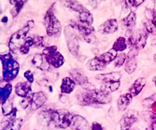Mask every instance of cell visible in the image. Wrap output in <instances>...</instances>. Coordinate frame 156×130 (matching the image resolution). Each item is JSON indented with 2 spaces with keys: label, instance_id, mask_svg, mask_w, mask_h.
I'll list each match as a JSON object with an SVG mask.
<instances>
[{
  "label": "cell",
  "instance_id": "6da1fadb",
  "mask_svg": "<svg viewBox=\"0 0 156 130\" xmlns=\"http://www.w3.org/2000/svg\"><path fill=\"white\" fill-rule=\"evenodd\" d=\"M76 96L78 103L82 106L97 107L98 105L108 104L112 101L111 93L104 88L91 90L83 89V91L78 92Z\"/></svg>",
  "mask_w": 156,
  "mask_h": 130
},
{
  "label": "cell",
  "instance_id": "7a4b0ae2",
  "mask_svg": "<svg viewBox=\"0 0 156 130\" xmlns=\"http://www.w3.org/2000/svg\"><path fill=\"white\" fill-rule=\"evenodd\" d=\"M43 117L48 118V121L53 123L60 129H66L71 125L73 114L62 109H47L42 111Z\"/></svg>",
  "mask_w": 156,
  "mask_h": 130
},
{
  "label": "cell",
  "instance_id": "3957f363",
  "mask_svg": "<svg viewBox=\"0 0 156 130\" xmlns=\"http://www.w3.org/2000/svg\"><path fill=\"white\" fill-rule=\"evenodd\" d=\"M11 51L0 56L2 65V80L10 82L17 77L20 72V64L12 56Z\"/></svg>",
  "mask_w": 156,
  "mask_h": 130
},
{
  "label": "cell",
  "instance_id": "277c9868",
  "mask_svg": "<svg viewBox=\"0 0 156 130\" xmlns=\"http://www.w3.org/2000/svg\"><path fill=\"white\" fill-rule=\"evenodd\" d=\"M76 32L79 39L89 44L96 45L98 39L94 35V28L91 25L81 22L80 20H69V24Z\"/></svg>",
  "mask_w": 156,
  "mask_h": 130
},
{
  "label": "cell",
  "instance_id": "5b68a950",
  "mask_svg": "<svg viewBox=\"0 0 156 130\" xmlns=\"http://www.w3.org/2000/svg\"><path fill=\"white\" fill-rule=\"evenodd\" d=\"M55 2L51 4L45 13L44 17V24L48 36L58 38L60 36L62 32V25L55 14Z\"/></svg>",
  "mask_w": 156,
  "mask_h": 130
},
{
  "label": "cell",
  "instance_id": "8992f818",
  "mask_svg": "<svg viewBox=\"0 0 156 130\" xmlns=\"http://www.w3.org/2000/svg\"><path fill=\"white\" fill-rule=\"evenodd\" d=\"M34 27V20H30L21 29H20L17 32H15L14 34H12L9 39V43H8L9 51H11L12 53H16V52L19 51L20 47L23 46L25 40L27 39V35L28 32Z\"/></svg>",
  "mask_w": 156,
  "mask_h": 130
},
{
  "label": "cell",
  "instance_id": "52a82bcc",
  "mask_svg": "<svg viewBox=\"0 0 156 130\" xmlns=\"http://www.w3.org/2000/svg\"><path fill=\"white\" fill-rule=\"evenodd\" d=\"M64 35L66 39V43L67 45L68 50L71 54L75 57L76 59L81 61L82 56L80 54V45H79V38H78L76 32L70 25H67L64 28Z\"/></svg>",
  "mask_w": 156,
  "mask_h": 130
},
{
  "label": "cell",
  "instance_id": "ba28073f",
  "mask_svg": "<svg viewBox=\"0 0 156 130\" xmlns=\"http://www.w3.org/2000/svg\"><path fill=\"white\" fill-rule=\"evenodd\" d=\"M42 54L48 64L54 68H59L65 62L64 57L59 52L57 51L56 46H49L43 50Z\"/></svg>",
  "mask_w": 156,
  "mask_h": 130
},
{
  "label": "cell",
  "instance_id": "9c48e42d",
  "mask_svg": "<svg viewBox=\"0 0 156 130\" xmlns=\"http://www.w3.org/2000/svg\"><path fill=\"white\" fill-rule=\"evenodd\" d=\"M69 75L70 78H72L76 82V85L80 86L83 89L91 90L94 89V86L90 83L83 70L80 68H72L69 71Z\"/></svg>",
  "mask_w": 156,
  "mask_h": 130
},
{
  "label": "cell",
  "instance_id": "30bf717a",
  "mask_svg": "<svg viewBox=\"0 0 156 130\" xmlns=\"http://www.w3.org/2000/svg\"><path fill=\"white\" fill-rule=\"evenodd\" d=\"M148 33L145 30H140L136 33H131L129 35L127 41V46L131 47H135L138 50H142L145 47L147 44Z\"/></svg>",
  "mask_w": 156,
  "mask_h": 130
},
{
  "label": "cell",
  "instance_id": "8fae6325",
  "mask_svg": "<svg viewBox=\"0 0 156 130\" xmlns=\"http://www.w3.org/2000/svg\"><path fill=\"white\" fill-rule=\"evenodd\" d=\"M139 112L137 110H129L126 111L121 118L119 126L121 130H130L138 119Z\"/></svg>",
  "mask_w": 156,
  "mask_h": 130
},
{
  "label": "cell",
  "instance_id": "7c38bea8",
  "mask_svg": "<svg viewBox=\"0 0 156 130\" xmlns=\"http://www.w3.org/2000/svg\"><path fill=\"white\" fill-rule=\"evenodd\" d=\"M48 100L46 93L43 91H39L30 95V109L32 110H36L44 106Z\"/></svg>",
  "mask_w": 156,
  "mask_h": 130
},
{
  "label": "cell",
  "instance_id": "4fadbf2b",
  "mask_svg": "<svg viewBox=\"0 0 156 130\" xmlns=\"http://www.w3.org/2000/svg\"><path fill=\"white\" fill-rule=\"evenodd\" d=\"M70 127L73 130H90L91 125L84 117L79 114H73Z\"/></svg>",
  "mask_w": 156,
  "mask_h": 130
},
{
  "label": "cell",
  "instance_id": "5bb4252c",
  "mask_svg": "<svg viewBox=\"0 0 156 130\" xmlns=\"http://www.w3.org/2000/svg\"><path fill=\"white\" fill-rule=\"evenodd\" d=\"M31 64H33V66L41 71H49L51 68V65L48 64L42 54H34L32 57Z\"/></svg>",
  "mask_w": 156,
  "mask_h": 130
},
{
  "label": "cell",
  "instance_id": "9a60e30c",
  "mask_svg": "<svg viewBox=\"0 0 156 130\" xmlns=\"http://www.w3.org/2000/svg\"><path fill=\"white\" fill-rule=\"evenodd\" d=\"M118 21L115 19H109L98 27V32L101 35L113 34L118 30Z\"/></svg>",
  "mask_w": 156,
  "mask_h": 130
},
{
  "label": "cell",
  "instance_id": "2e32d148",
  "mask_svg": "<svg viewBox=\"0 0 156 130\" xmlns=\"http://www.w3.org/2000/svg\"><path fill=\"white\" fill-rule=\"evenodd\" d=\"M31 84L28 82H18L15 86V93L18 96L22 98H26L31 94Z\"/></svg>",
  "mask_w": 156,
  "mask_h": 130
},
{
  "label": "cell",
  "instance_id": "e0dca14e",
  "mask_svg": "<svg viewBox=\"0 0 156 130\" xmlns=\"http://www.w3.org/2000/svg\"><path fill=\"white\" fill-rule=\"evenodd\" d=\"M121 73L119 71H112L108 73L99 74L95 76V79L97 80L104 83H109V82H114L120 81L121 79Z\"/></svg>",
  "mask_w": 156,
  "mask_h": 130
},
{
  "label": "cell",
  "instance_id": "ac0fdd59",
  "mask_svg": "<svg viewBox=\"0 0 156 130\" xmlns=\"http://www.w3.org/2000/svg\"><path fill=\"white\" fill-rule=\"evenodd\" d=\"M146 83L147 80L144 78H139L136 79L128 89V93H130L133 96H138L146 86Z\"/></svg>",
  "mask_w": 156,
  "mask_h": 130
},
{
  "label": "cell",
  "instance_id": "d6986e66",
  "mask_svg": "<svg viewBox=\"0 0 156 130\" xmlns=\"http://www.w3.org/2000/svg\"><path fill=\"white\" fill-rule=\"evenodd\" d=\"M76 82L70 77H65L62 80V83L60 86V90L62 93L65 94H70L73 93L76 87Z\"/></svg>",
  "mask_w": 156,
  "mask_h": 130
},
{
  "label": "cell",
  "instance_id": "ffe728a7",
  "mask_svg": "<svg viewBox=\"0 0 156 130\" xmlns=\"http://www.w3.org/2000/svg\"><path fill=\"white\" fill-rule=\"evenodd\" d=\"M133 96L129 93H126L125 94H122L119 96L116 101L117 108L119 111H124L126 110L128 106L130 104Z\"/></svg>",
  "mask_w": 156,
  "mask_h": 130
},
{
  "label": "cell",
  "instance_id": "44dd1931",
  "mask_svg": "<svg viewBox=\"0 0 156 130\" xmlns=\"http://www.w3.org/2000/svg\"><path fill=\"white\" fill-rule=\"evenodd\" d=\"M16 114H17V109L16 107L7 115H5L1 121V130H6L12 125V124L16 119Z\"/></svg>",
  "mask_w": 156,
  "mask_h": 130
},
{
  "label": "cell",
  "instance_id": "7402d4cb",
  "mask_svg": "<svg viewBox=\"0 0 156 130\" xmlns=\"http://www.w3.org/2000/svg\"><path fill=\"white\" fill-rule=\"evenodd\" d=\"M87 68L89 70V71H102V70L105 69L106 68V65H105L102 61H101L98 56L94 57L92 59L89 60L87 61Z\"/></svg>",
  "mask_w": 156,
  "mask_h": 130
},
{
  "label": "cell",
  "instance_id": "603a6c76",
  "mask_svg": "<svg viewBox=\"0 0 156 130\" xmlns=\"http://www.w3.org/2000/svg\"><path fill=\"white\" fill-rule=\"evenodd\" d=\"M60 2L69 9L77 13L78 14L86 9L77 0H60Z\"/></svg>",
  "mask_w": 156,
  "mask_h": 130
},
{
  "label": "cell",
  "instance_id": "cb8c5ba5",
  "mask_svg": "<svg viewBox=\"0 0 156 130\" xmlns=\"http://www.w3.org/2000/svg\"><path fill=\"white\" fill-rule=\"evenodd\" d=\"M12 91V84L9 82H5L4 86L1 85L0 87V100H1V103H5V101L9 99L11 93Z\"/></svg>",
  "mask_w": 156,
  "mask_h": 130
},
{
  "label": "cell",
  "instance_id": "d4e9b609",
  "mask_svg": "<svg viewBox=\"0 0 156 130\" xmlns=\"http://www.w3.org/2000/svg\"><path fill=\"white\" fill-rule=\"evenodd\" d=\"M136 14L134 12H130L127 16L122 19V24L127 29V32H129L130 34L132 33V30L134 28L136 25Z\"/></svg>",
  "mask_w": 156,
  "mask_h": 130
},
{
  "label": "cell",
  "instance_id": "484cf974",
  "mask_svg": "<svg viewBox=\"0 0 156 130\" xmlns=\"http://www.w3.org/2000/svg\"><path fill=\"white\" fill-rule=\"evenodd\" d=\"M117 54H118V53L112 48L111 50L107 51L106 53H104V54L98 56V57H99L100 59H101V61H102L106 66H108V64H111L112 61H115V57L118 55Z\"/></svg>",
  "mask_w": 156,
  "mask_h": 130
},
{
  "label": "cell",
  "instance_id": "4316f807",
  "mask_svg": "<svg viewBox=\"0 0 156 130\" xmlns=\"http://www.w3.org/2000/svg\"><path fill=\"white\" fill-rule=\"evenodd\" d=\"M127 41H126V38L124 37H119L115 41L112 46V49L118 53H122L127 48Z\"/></svg>",
  "mask_w": 156,
  "mask_h": 130
},
{
  "label": "cell",
  "instance_id": "83f0119b",
  "mask_svg": "<svg viewBox=\"0 0 156 130\" xmlns=\"http://www.w3.org/2000/svg\"><path fill=\"white\" fill-rule=\"evenodd\" d=\"M34 46L36 48H46L49 46V40L45 36L35 35L34 38Z\"/></svg>",
  "mask_w": 156,
  "mask_h": 130
},
{
  "label": "cell",
  "instance_id": "f1b7e54d",
  "mask_svg": "<svg viewBox=\"0 0 156 130\" xmlns=\"http://www.w3.org/2000/svg\"><path fill=\"white\" fill-rule=\"evenodd\" d=\"M78 19L81 22H83V23L87 24L88 25H91L94 22V18H93L92 14L87 9H85L83 12L78 14Z\"/></svg>",
  "mask_w": 156,
  "mask_h": 130
},
{
  "label": "cell",
  "instance_id": "f546056e",
  "mask_svg": "<svg viewBox=\"0 0 156 130\" xmlns=\"http://www.w3.org/2000/svg\"><path fill=\"white\" fill-rule=\"evenodd\" d=\"M142 106L145 108L152 109L153 111L156 112V93L144 99L142 101Z\"/></svg>",
  "mask_w": 156,
  "mask_h": 130
},
{
  "label": "cell",
  "instance_id": "4dcf8cb0",
  "mask_svg": "<svg viewBox=\"0 0 156 130\" xmlns=\"http://www.w3.org/2000/svg\"><path fill=\"white\" fill-rule=\"evenodd\" d=\"M137 67V61L136 58H127L125 63L124 70L127 74L131 75L136 71Z\"/></svg>",
  "mask_w": 156,
  "mask_h": 130
},
{
  "label": "cell",
  "instance_id": "1f68e13d",
  "mask_svg": "<svg viewBox=\"0 0 156 130\" xmlns=\"http://www.w3.org/2000/svg\"><path fill=\"white\" fill-rule=\"evenodd\" d=\"M32 46H34V39L31 37H27L23 46L20 49V54H22V55H27L30 52V48Z\"/></svg>",
  "mask_w": 156,
  "mask_h": 130
},
{
  "label": "cell",
  "instance_id": "d6a6232c",
  "mask_svg": "<svg viewBox=\"0 0 156 130\" xmlns=\"http://www.w3.org/2000/svg\"><path fill=\"white\" fill-rule=\"evenodd\" d=\"M142 117L150 125H156V112L153 110H144L142 112Z\"/></svg>",
  "mask_w": 156,
  "mask_h": 130
},
{
  "label": "cell",
  "instance_id": "836d02e7",
  "mask_svg": "<svg viewBox=\"0 0 156 130\" xmlns=\"http://www.w3.org/2000/svg\"><path fill=\"white\" fill-rule=\"evenodd\" d=\"M27 2H28V0H18L16 3L14 5V6H13V8L10 10V13L12 17H16L19 14L20 12L23 9V6Z\"/></svg>",
  "mask_w": 156,
  "mask_h": 130
},
{
  "label": "cell",
  "instance_id": "e575fe53",
  "mask_svg": "<svg viewBox=\"0 0 156 130\" xmlns=\"http://www.w3.org/2000/svg\"><path fill=\"white\" fill-rule=\"evenodd\" d=\"M2 104V113L4 116L7 115L9 113L13 110V103H12V100L9 99L5 103H1Z\"/></svg>",
  "mask_w": 156,
  "mask_h": 130
},
{
  "label": "cell",
  "instance_id": "d590c367",
  "mask_svg": "<svg viewBox=\"0 0 156 130\" xmlns=\"http://www.w3.org/2000/svg\"><path fill=\"white\" fill-rule=\"evenodd\" d=\"M126 60H127V56H126V54L125 53H120L119 55H117L115 61H113L114 65H115V68H121L122 65H124Z\"/></svg>",
  "mask_w": 156,
  "mask_h": 130
},
{
  "label": "cell",
  "instance_id": "8d00e7d4",
  "mask_svg": "<svg viewBox=\"0 0 156 130\" xmlns=\"http://www.w3.org/2000/svg\"><path fill=\"white\" fill-rule=\"evenodd\" d=\"M143 24H144V30L148 33V34L151 35H156V27L154 26V24H153V22L151 20H147L146 19L144 22H143Z\"/></svg>",
  "mask_w": 156,
  "mask_h": 130
},
{
  "label": "cell",
  "instance_id": "74e56055",
  "mask_svg": "<svg viewBox=\"0 0 156 130\" xmlns=\"http://www.w3.org/2000/svg\"><path fill=\"white\" fill-rule=\"evenodd\" d=\"M119 87H120V81L103 84V88L109 91L110 93L115 92V91L119 89Z\"/></svg>",
  "mask_w": 156,
  "mask_h": 130
},
{
  "label": "cell",
  "instance_id": "f35d334b",
  "mask_svg": "<svg viewBox=\"0 0 156 130\" xmlns=\"http://www.w3.org/2000/svg\"><path fill=\"white\" fill-rule=\"evenodd\" d=\"M23 118H18L15 120V121L12 124L10 127L6 130H20L23 125Z\"/></svg>",
  "mask_w": 156,
  "mask_h": 130
},
{
  "label": "cell",
  "instance_id": "ab89813d",
  "mask_svg": "<svg viewBox=\"0 0 156 130\" xmlns=\"http://www.w3.org/2000/svg\"><path fill=\"white\" fill-rule=\"evenodd\" d=\"M23 76L26 79L27 82H28L29 83L32 84L34 82V73L31 71H30V70H27V71H25L24 73H23Z\"/></svg>",
  "mask_w": 156,
  "mask_h": 130
},
{
  "label": "cell",
  "instance_id": "60d3db41",
  "mask_svg": "<svg viewBox=\"0 0 156 130\" xmlns=\"http://www.w3.org/2000/svg\"><path fill=\"white\" fill-rule=\"evenodd\" d=\"M30 95L27 96V97H26V98L22 99V100L20 103V106H21L23 109H27L28 107H30Z\"/></svg>",
  "mask_w": 156,
  "mask_h": 130
},
{
  "label": "cell",
  "instance_id": "b9f144b4",
  "mask_svg": "<svg viewBox=\"0 0 156 130\" xmlns=\"http://www.w3.org/2000/svg\"><path fill=\"white\" fill-rule=\"evenodd\" d=\"M138 54L139 50L137 49H136L135 47H131L126 56H127V58H136Z\"/></svg>",
  "mask_w": 156,
  "mask_h": 130
},
{
  "label": "cell",
  "instance_id": "7bdbcfd3",
  "mask_svg": "<svg viewBox=\"0 0 156 130\" xmlns=\"http://www.w3.org/2000/svg\"><path fill=\"white\" fill-rule=\"evenodd\" d=\"M90 130H105V128L100 124V123L97 122V121H94L91 124V127H90Z\"/></svg>",
  "mask_w": 156,
  "mask_h": 130
},
{
  "label": "cell",
  "instance_id": "ee69618b",
  "mask_svg": "<svg viewBox=\"0 0 156 130\" xmlns=\"http://www.w3.org/2000/svg\"><path fill=\"white\" fill-rule=\"evenodd\" d=\"M122 5L126 9H130L133 7V0H122Z\"/></svg>",
  "mask_w": 156,
  "mask_h": 130
},
{
  "label": "cell",
  "instance_id": "f6af8a7d",
  "mask_svg": "<svg viewBox=\"0 0 156 130\" xmlns=\"http://www.w3.org/2000/svg\"><path fill=\"white\" fill-rule=\"evenodd\" d=\"M58 100L61 103H67V101L69 100V97L67 96V94H65V93H61L58 96Z\"/></svg>",
  "mask_w": 156,
  "mask_h": 130
},
{
  "label": "cell",
  "instance_id": "bcb514c9",
  "mask_svg": "<svg viewBox=\"0 0 156 130\" xmlns=\"http://www.w3.org/2000/svg\"><path fill=\"white\" fill-rule=\"evenodd\" d=\"M145 15H146V18H147V20H151V19H152V17H153V9H146Z\"/></svg>",
  "mask_w": 156,
  "mask_h": 130
},
{
  "label": "cell",
  "instance_id": "7dc6e473",
  "mask_svg": "<svg viewBox=\"0 0 156 130\" xmlns=\"http://www.w3.org/2000/svg\"><path fill=\"white\" fill-rule=\"evenodd\" d=\"M144 2V0H133V5L132 8H137Z\"/></svg>",
  "mask_w": 156,
  "mask_h": 130
},
{
  "label": "cell",
  "instance_id": "c3c4849f",
  "mask_svg": "<svg viewBox=\"0 0 156 130\" xmlns=\"http://www.w3.org/2000/svg\"><path fill=\"white\" fill-rule=\"evenodd\" d=\"M151 21L153 22V24L156 27V9H153V17L152 19H151Z\"/></svg>",
  "mask_w": 156,
  "mask_h": 130
},
{
  "label": "cell",
  "instance_id": "681fc988",
  "mask_svg": "<svg viewBox=\"0 0 156 130\" xmlns=\"http://www.w3.org/2000/svg\"><path fill=\"white\" fill-rule=\"evenodd\" d=\"M88 2L90 6H92L93 8H96V6H97L96 0H88Z\"/></svg>",
  "mask_w": 156,
  "mask_h": 130
},
{
  "label": "cell",
  "instance_id": "f907efd6",
  "mask_svg": "<svg viewBox=\"0 0 156 130\" xmlns=\"http://www.w3.org/2000/svg\"><path fill=\"white\" fill-rule=\"evenodd\" d=\"M7 20H8V17L6 16L3 17L2 18V23H6V22H7Z\"/></svg>",
  "mask_w": 156,
  "mask_h": 130
},
{
  "label": "cell",
  "instance_id": "816d5d0a",
  "mask_svg": "<svg viewBox=\"0 0 156 130\" xmlns=\"http://www.w3.org/2000/svg\"><path fill=\"white\" fill-rule=\"evenodd\" d=\"M18 0H9V3L11 4V5H15V4L16 3V2H17Z\"/></svg>",
  "mask_w": 156,
  "mask_h": 130
},
{
  "label": "cell",
  "instance_id": "f5cc1de1",
  "mask_svg": "<svg viewBox=\"0 0 156 130\" xmlns=\"http://www.w3.org/2000/svg\"><path fill=\"white\" fill-rule=\"evenodd\" d=\"M113 1L115 2V3L116 4V5H119V4L121 2V1H122V0H113Z\"/></svg>",
  "mask_w": 156,
  "mask_h": 130
},
{
  "label": "cell",
  "instance_id": "db71d44e",
  "mask_svg": "<svg viewBox=\"0 0 156 130\" xmlns=\"http://www.w3.org/2000/svg\"><path fill=\"white\" fill-rule=\"evenodd\" d=\"M152 81H153V82H154V86H156V76H154V78H153Z\"/></svg>",
  "mask_w": 156,
  "mask_h": 130
},
{
  "label": "cell",
  "instance_id": "11a10c76",
  "mask_svg": "<svg viewBox=\"0 0 156 130\" xmlns=\"http://www.w3.org/2000/svg\"><path fill=\"white\" fill-rule=\"evenodd\" d=\"M153 59H154V62L156 63V54H154V58H153Z\"/></svg>",
  "mask_w": 156,
  "mask_h": 130
},
{
  "label": "cell",
  "instance_id": "9f6ffc18",
  "mask_svg": "<svg viewBox=\"0 0 156 130\" xmlns=\"http://www.w3.org/2000/svg\"><path fill=\"white\" fill-rule=\"evenodd\" d=\"M57 1H59V2H60V0H57Z\"/></svg>",
  "mask_w": 156,
  "mask_h": 130
},
{
  "label": "cell",
  "instance_id": "6f0895ef",
  "mask_svg": "<svg viewBox=\"0 0 156 130\" xmlns=\"http://www.w3.org/2000/svg\"><path fill=\"white\" fill-rule=\"evenodd\" d=\"M101 1H105V0H101Z\"/></svg>",
  "mask_w": 156,
  "mask_h": 130
},
{
  "label": "cell",
  "instance_id": "680465c9",
  "mask_svg": "<svg viewBox=\"0 0 156 130\" xmlns=\"http://www.w3.org/2000/svg\"><path fill=\"white\" fill-rule=\"evenodd\" d=\"M34 130H36V129H34Z\"/></svg>",
  "mask_w": 156,
  "mask_h": 130
}]
</instances>
